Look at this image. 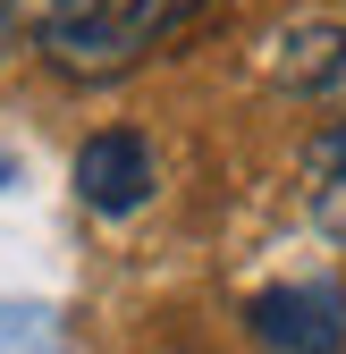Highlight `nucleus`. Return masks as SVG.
Returning a JSON list of instances; mask_svg holds the SVG:
<instances>
[{
	"label": "nucleus",
	"instance_id": "obj_4",
	"mask_svg": "<svg viewBox=\"0 0 346 354\" xmlns=\"http://www.w3.org/2000/svg\"><path fill=\"white\" fill-rule=\"evenodd\" d=\"M346 76V26L338 17H287L262 34V84L287 102H313Z\"/></svg>",
	"mask_w": 346,
	"mask_h": 354
},
{
	"label": "nucleus",
	"instance_id": "obj_3",
	"mask_svg": "<svg viewBox=\"0 0 346 354\" xmlns=\"http://www.w3.org/2000/svg\"><path fill=\"white\" fill-rule=\"evenodd\" d=\"M152 186H161V160H152V144L136 136V127H102V136L76 144V203L84 211L127 219V211L152 203Z\"/></svg>",
	"mask_w": 346,
	"mask_h": 354
},
{
	"label": "nucleus",
	"instance_id": "obj_5",
	"mask_svg": "<svg viewBox=\"0 0 346 354\" xmlns=\"http://www.w3.org/2000/svg\"><path fill=\"white\" fill-rule=\"evenodd\" d=\"M0 354H68V337L34 304H0Z\"/></svg>",
	"mask_w": 346,
	"mask_h": 354
},
{
	"label": "nucleus",
	"instance_id": "obj_2",
	"mask_svg": "<svg viewBox=\"0 0 346 354\" xmlns=\"http://www.w3.org/2000/svg\"><path fill=\"white\" fill-rule=\"evenodd\" d=\"M253 337L271 354H346V287L338 279H287L245 304Z\"/></svg>",
	"mask_w": 346,
	"mask_h": 354
},
{
	"label": "nucleus",
	"instance_id": "obj_6",
	"mask_svg": "<svg viewBox=\"0 0 346 354\" xmlns=\"http://www.w3.org/2000/svg\"><path fill=\"white\" fill-rule=\"evenodd\" d=\"M313 228L329 245H346V177H321V186H313Z\"/></svg>",
	"mask_w": 346,
	"mask_h": 354
},
{
	"label": "nucleus",
	"instance_id": "obj_7",
	"mask_svg": "<svg viewBox=\"0 0 346 354\" xmlns=\"http://www.w3.org/2000/svg\"><path fill=\"white\" fill-rule=\"evenodd\" d=\"M304 169H313V177H346V118H329L321 136L304 144Z\"/></svg>",
	"mask_w": 346,
	"mask_h": 354
},
{
	"label": "nucleus",
	"instance_id": "obj_1",
	"mask_svg": "<svg viewBox=\"0 0 346 354\" xmlns=\"http://www.w3.org/2000/svg\"><path fill=\"white\" fill-rule=\"evenodd\" d=\"M194 17H203V0H76L42 34V59L60 76H127L161 42H178Z\"/></svg>",
	"mask_w": 346,
	"mask_h": 354
}]
</instances>
